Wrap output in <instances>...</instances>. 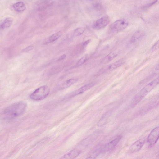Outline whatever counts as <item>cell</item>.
<instances>
[{"label":"cell","mask_w":159,"mask_h":159,"mask_svg":"<svg viewBox=\"0 0 159 159\" xmlns=\"http://www.w3.org/2000/svg\"><path fill=\"white\" fill-rule=\"evenodd\" d=\"M27 104L24 102L14 103L6 108L3 111L2 116L6 120L13 119L21 115L25 111Z\"/></svg>","instance_id":"obj_1"},{"label":"cell","mask_w":159,"mask_h":159,"mask_svg":"<svg viewBox=\"0 0 159 159\" xmlns=\"http://www.w3.org/2000/svg\"><path fill=\"white\" fill-rule=\"evenodd\" d=\"M159 84V77L148 83L135 96L131 103L134 107L140 102L153 89Z\"/></svg>","instance_id":"obj_2"},{"label":"cell","mask_w":159,"mask_h":159,"mask_svg":"<svg viewBox=\"0 0 159 159\" xmlns=\"http://www.w3.org/2000/svg\"><path fill=\"white\" fill-rule=\"evenodd\" d=\"M50 88L47 86H42L35 90L30 95V98L34 101H40L45 98L49 94Z\"/></svg>","instance_id":"obj_3"},{"label":"cell","mask_w":159,"mask_h":159,"mask_svg":"<svg viewBox=\"0 0 159 159\" xmlns=\"http://www.w3.org/2000/svg\"><path fill=\"white\" fill-rule=\"evenodd\" d=\"M121 138V135H118L111 141L98 147L96 149L100 154L109 152L114 148L119 142Z\"/></svg>","instance_id":"obj_4"},{"label":"cell","mask_w":159,"mask_h":159,"mask_svg":"<svg viewBox=\"0 0 159 159\" xmlns=\"http://www.w3.org/2000/svg\"><path fill=\"white\" fill-rule=\"evenodd\" d=\"M128 25V22L125 19L118 20L111 25L110 30L113 33L118 32L125 29Z\"/></svg>","instance_id":"obj_5"},{"label":"cell","mask_w":159,"mask_h":159,"mask_svg":"<svg viewBox=\"0 0 159 159\" xmlns=\"http://www.w3.org/2000/svg\"><path fill=\"white\" fill-rule=\"evenodd\" d=\"M159 139V126L153 129L148 135L147 141L149 148H152Z\"/></svg>","instance_id":"obj_6"},{"label":"cell","mask_w":159,"mask_h":159,"mask_svg":"<svg viewBox=\"0 0 159 159\" xmlns=\"http://www.w3.org/2000/svg\"><path fill=\"white\" fill-rule=\"evenodd\" d=\"M109 22L108 16L105 15L97 20L93 24V27L95 29L100 30L106 27Z\"/></svg>","instance_id":"obj_7"},{"label":"cell","mask_w":159,"mask_h":159,"mask_svg":"<svg viewBox=\"0 0 159 159\" xmlns=\"http://www.w3.org/2000/svg\"><path fill=\"white\" fill-rule=\"evenodd\" d=\"M145 141V138H142L135 141L130 146L129 151L131 153L139 152L142 148Z\"/></svg>","instance_id":"obj_8"},{"label":"cell","mask_w":159,"mask_h":159,"mask_svg":"<svg viewBox=\"0 0 159 159\" xmlns=\"http://www.w3.org/2000/svg\"><path fill=\"white\" fill-rule=\"evenodd\" d=\"M96 82L94 81L88 83L71 93L69 95V97H72L82 94L94 86Z\"/></svg>","instance_id":"obj_9"},{"label":"cell","mask_w":159,"mask_h":159,"mask_svg":"<svg viewBox=\"0 0 159 159\" xmlns=\"http://www.w3.org/2000/svg\"><path fill=\"white\" fill-rule=\"evenodd\" d=\"M125 62V60L123 59L119 60L110 64L107 66L105 67L102 69L101 72L103 73L107 71L113 70L121 66Z\"/></svg>","instance_id":"obj_10"},{"label":"cell","mask_w":159,"mask_h":159,"mask_svg":"<svg viewBox=\"0 0 159 159\" xmlns=\"http://www.w3.org/2000/svg\"><path fill=\"white\" fill-rule=\"evenodd\" d=\"M81 153L80 151L78 149H74L66 153L59 159H74Z\"/></svg>","instance_id":"obj_11"},{"label":"cell","mask_w":159,"mask_h":159,"mask_svg":"<svg viewBox=\"0 0 159 159\" xmlns=\"http://www.w3.org/2000/svg\"><path fill=\"white\" fill-rule=\"evenodd\" d=\"M78 80V79L77 78H71L68 80L61 84L59 88L60 89H62L67 88L76 83Z\"/></svg>","instance_id":"obj_12"},{"label":"cell","mask_w":159,"mask_h":159,"mask_svg":"<svg viewBox=\"0 0 159 159\" xmlns=\"http://www.w3.org/2000/svg\"><path fill=\"white\" fill-rule=\"evenodd\" d=\"M112 111H108L105 113L102 118L98 122L97 125L99 127H101L105 125L107 121L108 118L111 115Z\"/></svg>","instance_id":"obj_13"},{"label":"cell","mask_w":159,"mask_h":159,"mask_svg":"<svg viewBox=\"0 0 159 159\" xmlns=\"http://www.w3.org/2000/svg\"><path fill=\"white\" fill-rule=\"evenodd\" d=\"M62 35V33L61 31L52 34L46 39L44 42V44H47L54 41L59 38Z\"/></svg>","instance_id":"obj_14"},{"label":"cell","mask_w":159,"mask_h":159,"mask_svg":"<svg viewBox=\"0 0 159 159\" xmlns=\"http://www.w3.org/2000/svg\"><path fill=\"white\" fill-rule=\"evenodd\" d=\"M13 9L17 12H21L24 11L26 8V7L24 2L21 1L18 2L13 4Z\"/></svg>","instance_id":"obj_15"},{"label":"cell","mask_w":159,"mask_h":159,"mask_svg":"<svg viewBox=\"0 0 159 159\" xmlns=\"http://www.w3.org/2000/svg\"><path fill=\"white\" fill-rule=\"evenodd\" d=\"M117 55L116 52H111L102 59L101 62L103 64L107 63L113 60Z\"/></svg>","instance_id":"obj_16"},{"label":"cell","mask_w":159,"mask_h":159,"mask_svg":"<svg viewBox=\"0 0 159 159\" xmlns=\"http://www.w3.org/2000/svg\"><path fill=\"white\" fill-rule=\"evenodd\" d=\"M13 20L11 17H7L4 19L0 25V28L2 29L9 27L13 23Z\"/></svg>","instance_id":"obj_17"},{"label":"cell","mask_w":159,"mask_h":159,"mask_svg":"<svg viewBox=\"0 0 159 159\" xmlns=\"http://www.w3.org/2000/svg\"><path fill=\"white\" fill-rule=\"evenodd\" d=\"M143 33L140 30L136 31L131 36L130 39V42L134 43L139 39L142 35Z\"/></svg>","instance_id":"obj_18"},{"label":"cell","mask_w":159,"mask_h":159,"mask_svg":"<svg viewBox=\"0 0 159 159\" xmlns=\"http://www.w3.org/2000/svg\"><path fill=\"white\" fill-rule=\"evenodd\" d=\"M85 30V28L83 27L77 28L74 30L73 32L72 35L73 37H77L82 34Z\"/></svg>","instance_id":"obj_19"},{"label":"cell","mask_w":159,"mask_h":159,"mask_svg":"<svg viewBox=\"0 0 159 159\" xmlns=\"http://www.w3.org/2000/svg\"><path fill=\"white\" fill-rule=\"evenodd\" d=\"M159 105V94L148 105V108H152Z\"/></svg>","instance_id":"obj_20"},{"label":"cell","mask_w":159,"mask_h":159,"mask_svg":"<svg viewBox=\"0 0 159 159\" xmlns=\"http://www.w3.org/2000/svg\"><path fill=\"white\" fill-rule=\"evenodd\" d=\"M88 57L87 55L84 56L77 62L76 66L78 67L82 65L87 61Z\"/></svg>","instance_id":"obj_21"},{"label":"cell","mask_w":159,"mask_h":159,"mask_svg":"<svg viewBox=\"0 0 159 159\" xmlns=\"http://www.w3.org/2000/svg\"><path fill=\"white\" fill-rule=\"evenodd\" d=\"M93 8L96 10H100L102 8V5L99 2H96L93 4Z\"/></svg>","instance_id":"obj_22"},{"label":"cell","mask_w":159,"mask_h":159,"mask_svg":"<svg viewBox=\"0 0 159 159\" xmlns=\"http://www.w3.org/2000/svg\"><path fill=\"white\" fill-rule=\"evenodd\" d=\"M158 49H159V39L153 44L152 48V51H154Z\"/></svg>","instance_id":"obj_23"},{"label":"cell","mask_w":159,"mask_h":159,"mask_svg":"<svg viewBox=\"0 0 159 159\" xmlns=\"http://www.w3.org/2000/svg\"><path fill=\"white\" fill-rule=\"evenodd\" d=\"M34 48V47L32 45H30L26 47L23 49L22 51L23 52H28L32 50Z\"/></svg>","instance_id":"obj_24"},{"label":"cell","mask_w":159,"mask_h":159,"mask_svg":"<svg viewBox=\"0 0 159 159\" xmlns=\"http://www.w3.org/2000/svg\"><path fill=\"white\" fill-rule=\"evenodd\" d=\"M66 57V56L65 54H63L59 57L57 59V61H60L65 59Z\"/></svg>","instance_id":"obj_25"},{"label":"cell","mask_w":159,"mask_h":159,"mask_svg":"<svg viewBox=\"0 0 159 159\" xmlns=\"http://www.w3.org/2000/svg\"><path fill=\"white\" fill-rule=\"evenodd\" d=\"M97 158V157L94 155L93 154H92L88 157L85 159H96Z\"/></svg>","instance_id":"obj_26"},{"label":"cell","mask_w":159,"mask_h":159,"mask_svg":"<svg viewBox=\"0 0 159 159\" xmlns=\"http://www.w3.org/2000/svg\"><path fill=\"white\" fill-rule=\"evenodd\" d=\"M90 40H88L84 42L83 44V46H84V47H85L90 42Z\"/></svg>","instance_id":"obj_27"},{"label":"cell","mask_w":159,"mask_h":159,"mask_svg":"<svg viewBox=\"0 0 159 159\" xmlns=\"http://www.w3.org/2000/svg\"><path fill=\"white\" fill-rule=\"evenodd\" d=\"M158 159H159V154L158 155Z\"/></svg>","instance_id":"obj_28"}]
</instances>
